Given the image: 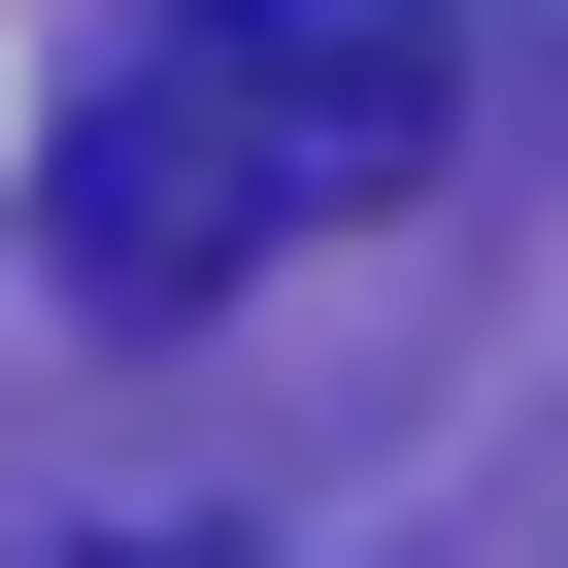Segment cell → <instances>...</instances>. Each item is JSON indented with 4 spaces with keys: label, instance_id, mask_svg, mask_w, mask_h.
Segmentation results:
<instances>
[{
    "label": "cell",
    "instance_id": "cell-1",
    "mask_svg": "<svg viewBox=\"0 0 568 568\" xmlns=\"http://www.w3.org/2000/svg\"><path fill=\"white\" fill-rule=\"evenodd\" d=\"M468 168V0H134L101 101L34 134V234L101 335H201L267 234H368Z\"/></svg>",
    "mask_w": 568,
    "mask_h": 568
}]
</instances>
